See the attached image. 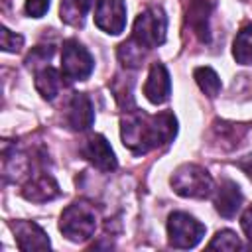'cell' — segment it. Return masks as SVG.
Instances as JSON below:
<instances>
[{
	"mask_svg": "<svg viewBox=\"0 0 252 252\" xmlns=\"http://www.w3.org/2000/svg\"><path fill=\"white\" fill-rule=\"evenodd\" d=\"M175 118L171 112L144 114L130 112L122 118V140L124 146L134 154H146L161 144H167L175 136Z\"/></svg>",
	"mask_w": 252,
	"mask_h": 252,
	"instance_id": "cell-1",
	"label": "cell"
},
{
	"mask_svg": "<svg viewBox=\"0 0 252 252\" xmlns=\"http://www.w3.org/2000/svg\"><path fill=\"white\" fill-rule=\"evenodd\" d=\"M165 30H167V18L161 8H148L144 10L136 22H134V32L128 41H124L128 47H132L136 53L144 57L146 51L158 47L165 39Z\"/></svg>",
	"mask_w": 252,
	"mask_h": 252,
	"instance_id": "cell-2",
	"label": "cell"
},
{
	"mask_svg": "<svg viewBox=\"0 0 252 252\" xmlns=\"http://www.w3.org/2000/svg\"><path fill=\"white\" fill-rule=\"evenodd\" d=\"M59 228L71 240H87V238H91L94 234V228H96L94 207L85 203V201H77V203L69 205L61 215Z\"/></svg>",
	"mask_w": 252,
	"mask_h": 252,
	"instance_id": "cell-3",
	"label": "cell"
},
{
	"mask_svg": "<svg viewBox=\"0 0 252 252\" xmlns=\"http://www.w3.org/2000/svg\"><path fill=\"white\" fill-rule=\"evenodd\" d=\"M171 185H173V191L181 197L205 199L213 191V177L201 165L185 163L173 173Z\"/></svg>",
	"mask_w": 252,
	"mask_h": 252,
	"instance_id": "cell-4",
	"label": "cell"
},
{
	"mask_svg": "<svg viewBox=\"0 0 252 252\" xmlns=\"http://www.w3.org/2000/svg\"><path fill=\"white\" fill-rule=\"evenodd\" d=\"M91 71H93L91 53L77 39H67L63 43V53H61V75L67 81H83L91 75Z\"/></svg>",
	"mask_w": 252,
	"mask_h": 252,
	"instance_id": "cell-5",
	"label": "cell"
},
{
	"mask_svg": "<svg viewBox=\"0 0 252 252\" xmlns=\"http://www.w3.org/2000/svg\"><path fill=\"white\" fill-rule=\"evenodd\" d=\"M169 244L175 248H193L205 234V226L187 213H173L167 220Z\"/></svg>",
	"mask_w": 252,
	"mask_h": 252,
	"instance_id": "cell-6",
	"label": "cell"
},
{
	"mask_svg": "<svg viewBox=\"0 0 252 252\" xmlns=\"http://www.w3.org/2000/svg\"><path fill=\"white\" fill-rule=\"evenodd\" d=\"M94 24L106 33H120L126 26V6L122 0H98L94 6Z\"/></svg>",
	"mask_w": 252,
	"mask_h": 252,
	"instance_id": "cell-7",
	"label": "cell"
},
{
	"mask_svg": "<svg viewBox=\"0 0 252 252\" xmlns=\"http://www.w3.org/2000/svg\"><path fill=\"white\" fill-rule=\"evenodd\" d=\"M93 120H94V112H93L91 98L87 94H83V93H75L71 96V100L67 102V108H65L67 126L77 130V132H83V130L91 128Z\"/></svg>",
	"mask_w": 252,
	"mask_h": 252,
	"instance_id": "cell-8",
	"label": "cell"
},
{
	"mask_svg": "<svg viewBox=\"0 0 252 252\" xmlns=\"http://www.w3.org/2000/svg\"><path fill=\"white\" fill-rule=\"evenodd\" d=\"M81 154H83V158H87L100 171H112L116 167L114 152L100 134H94L89 140H85V144L81 148Z\"/></svg>",
	"mask_w": 252,
	"mask_h": 252,
	"instance_id": "cell-9",
	"label": "cell"
},
{
	"mask_svg": "<svg viewBox=\"0 0 252 252\" xmlns=\"http://www.w3.org/2000/svg\"><path fill=\"white\" fill-rule=\"evenodd\" d=\"M211 10H213L211 0H191L187 6V28L201 43H207L211 39V30H209Z\"/></svg>",
	"mask_w": 252,
	"mask_h": 252,
	"instance_id": "cell-10",
	"label": "cell"
},
{
	"mask_svg": "<svg viewBox=\"0 0 252 252\" xmlns=\"http://www.w3.org/2000/svg\"><path fill=\"white\" fill-rule=\"evenodd\" d=\"M171 91V81H169V73L161 63H154L148 75V81L144 85V94L150 102L154 104H161L167 100Z\"/></svg>",
	"mask_w": 252,
	"mask_h": 252,
	"instance_id": "cell-11",
	"label": "cell"
},
{
	"mask_svg": "<svg viewBox=\"0 0 252 252\" xmlns=\"http://www.w3.org/2000/svg\"><path fill=\"white\" fill-rule=\"evenodd\" d=\"M24 197L28 201H33V203H45V201H51L55 199L61 191H59V185L55 183V179L47 173H35L32 175L24 189H22Z\"/></svg>",
	"mask_w": 252,
	"mask_h": 252,
	"instance_id": "cell-12",
	"label": "cell"
},
{
	"mask_svg": "<svg viewBox=\"0 0 252 252\" xmlns=\"http://www.w3.org/2000/svg\"><path fill=\"white\" fill-rule=\"evenodd\" d=\"M14 234H16V242L20 250H43L49 248V238L47 234L30 220H18L12 224Z\"/></svg>",
	"mask_w": 252,
	"mask_h": 252,
	"instance_id": "cell-13",
	"label": "cell"
},
{
	"mask_svg": "<svg viewBox=\"0 0 252 252\" xmlns=\"http://www.w3.org/2000/svg\"><path fill=\"white\" fill-rule=\"evenodd\" d=\"M240 203H242V193L238 189V185L230 179H222L220 185L217 187V193H215V207L217 211L230 219L236 215V211L240 209Z\"/></svg>",
	"mask_w": 252,
	"mask_h": 252,
	"instance_id": "cell-14",
	"label": "cell"
},
{
	"mask_svg": "<svg viewBox=\"0 0 252 252\" xmlns=\"http://www.w3.org/2000/svg\"><path fill=\"white\" fill-rule=\"evenodd\" d=\"M35 89L39 91V94L47 100L55 98V94L61 89V77L53 67H43L35 73Z\"/></svg>",
	"mask_w": 252,
	"mask_h": 252,
	"instance_id": "cell-15",
	"label": "cell"
},
{
	"mask_svg": "<svg viewBox=\"0 0 252 252\" xmlns=\"http://www.w3.org/2000/svg\"><path fill=\"white\" fill-rule=\"evenodd\" d=\"M213 130H215V134H217L219 144H220L224 150H232L234 146H238L240 138L244 136L246 126L230 124V122H215Z\"/></svg>",
	"mask_w": 252,
	"mask_h": 252,
	"instance_id": "cell-16",
	"label": "cell"
},
{
	"mask_svg": "<svg viewBox=\"0 0 252 252\" xmlns=\"http://www.w3.org/2000/svg\"><path fill=\"white\" fill-rule=\"evenodd\" d=\"M232 55L242 65H250L252 63V24L244 26L236 33L234 45H232Z\"/></svg>",
	"mask_w": 252,
	"mask_h": 252,
	"instance_id": "cell-17",
	"label": "cell"
},
{
	"mask_svg": "<svg viewBox=\"0 0 252 252\" xmlns=\"http://www.w3.org/2000/svg\"><path fill=\"white\" fill-rule=\"evenodd\" d=\"M93 0H61V20L71 26H81Z\"/></svg>",
	"mask_w": 252,
	"mask_h": 252,
	"instance_id": "cell-18",
	"label": "cell"
},
{
	"mask_svg": "<svg viewBox=\"0 0 252 252\" xmlns=\"http://www.w3.org/2000/svg\"><path fill=\"white\" fill-rule=\"evenodd\" d=\"M195 81L201 87V91L207 96H211V98L217 96L219 91H220V79H219V75L211 67H199V69H195Z\"/></svg>",
	"mask_w": 252,
	"mask_h": 252,
	"instance_id": "cell-19",
	"label": "cell"
},
{
	"mask_svg": "<svg viewBox=\"0 0 252 252\" xmlns=\"http://www.w3.org/2000/svg\"><path fill=\"white\" fill-rule=\"evenodd\" d=\"M209 248H220V250H236L240 248V240L234 232L230 230H220L217 232V236L209 242Z\"/></svg>",
	"mask_w": 252,
	"mask_h": 252,
	"instance_id": "cell-20",
	"label": "cell"
},
{
	"mask_svg": "<svg viewBox=\"0 0 252 252\" xmlns=\"http://www.w3.org/2000/svg\"><path fill=\"white\" fill-rule=\"evenodd\" d=\"M22 41H24L22 35L12 33L8 28L2 30V49H4V51H18L20 45H22Z\"/></svg>",
	"mask_w": 252,
	"mask_h": 252,
	"instance_id": "cell-21",
	"label": "cell"
},
{
	"mask_svg": "<svg viewBox=\"0 0 252 252\" xmlns=\"http://www.w3.org/2000/svg\"><path fill=\"white\" fill-rule=\"evenodd\" d=\"M49 8V0H26V12L32 18H41Z\"/></svg>",
	"mask_w": 252,
	"mask_h": 252,
	"instance_id": "cell-22",
	"label": "cell"
},
{
	"mask_svg": "<svg viewBox=\"0 0 252 252\" xmlns=\"http://www.w3.org/2000/svg\"><path fill=\"white\" fill-rule=\"evenodd\" d=\"M240 224H242V230L246 232L248 240L252 242V205L244 211V215H242V219H240Z\"/></svg>",
	"mask_w": 252,
	"mask_h": 252,
	"instance_id": "cell-23",
	"label": "cell"
},
{
	"mask_svg": "<svg viewBox=\"0 0 252 252\" xmlns=\"http://www.w3.org/2000/svg\"><path fill=\"white\" fill-rule=\"evenodd\" d=\"M238 167L252 179V156H246L244 159H240V161H238Z\"/></svg>",
	"mask_w": 252,
	"mask_h": 252,
	"instance_id": "cell-24",
	"label": "cell"
}]
</instances>
